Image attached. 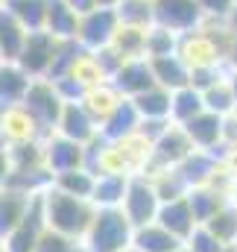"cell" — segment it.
<instances>
[{"label":"cell","instance_id":"obj_55","mask_svg":"<svg viewBox=\"0 0 237 252\" xmlns=\"http://www.w3.org/2000/svg\"><path fill=\"white\" fill-rule=\"evenodd\" d=\"M223 252H237V247H226V250H223Z\"/></svg>","mask_w":237,"mask_h":252},{"label":"cell","instance_id":"obj_38","mask_svg":"<svg viewBox=\"0 0 237 252\" xmlns=\"http://www.w3.org/2000/svg\"><path fill=\"white\" fill-rule=\"evenodd\" d=\"M178 32L167 30V27H149V35H147V59H155V56H173L178 53Z\"/></svg>","mask_w":237,"mask_h":252},{"label":"cell","instance_id":"obj_5","mask_svg":"<svg viewBox=\"0 0 237 252\" xmlns=\"http://www.w3.org/2000/svg\"><path fill=\"white\" fill-rule=\"evenodd\" d=\"M126 211V217L132 220V226H147V223H155L158 220V211H161V196L152 185L149 176H132L129 179V190H126V199L120 205Z\"/></svg>","mask_w":237,"mask_h":252},{"label":"cell","instance_id":"obj_17","mask_svg":"<svg viewBox=\"0 0 237 252\" xmlns=\"http://www.w3.org/2000/svg\"><path fill=\"white\" fill-rule=\"evenodd\" d=\"M27 38H30V30L3 3L0 6V62H18Z\"/></svg>","mask_w":237,"mask_h":252},{"label":"cell","instance_id":"obj_1","mask_svg":"<svg viewBox=\"0 0 237 252\" xmlns=\"http://www.w3.org/2000/svg\"><path fill=\"white\" fill-rule=\"evenodd\" d=\"M44 214H47V229L82 241L97 217V205L85 196H73L50 185L44 190Z\"/></svg>","mask_w":237,"mask_h":252},{"label":"cell","instance_id":"obj_21","mask_svg":"<svg viewBox=\"0 0 237 252\" xmlns=\"http://www.w3.org/2000/svg\"><path fill=\"white\" fill-rule=\"evenodd\" d=\"M152 64V73H155V82L170 88V91H178V88H187L190 85V64L184 62L178 53L173 56H155L149 59Z\"/></svg>","mask_w":237,"mask_h":252},{"label":"cell","instance_id":"obj_7","mask_svg":"<svg viewBox=\"0 0 237 252\" xmlns=\"http://www.w3.org/2000/svg\"><path fill=\"white\" fill-rule=\"evenodd\" d=\"M56 50H59V38L47 30H38V32H30L21 56H18V64L32 76V79H47L50 76V67H53V59H56Z\"/></svg>","mask_w":237,"mask_h":252},{"label":"cell","instance_id":"obj_33","mask_svg":"<svg viewBox=\"0 0 237 252\" xmlns=\"http://www.w3.org/2000/svg\"><path fill=\"white\" fill-rule=\"evenodd\" d=\"M226 73H229V70H226ZM202 97H205V109H208V112H214V115L229 118V115L237 109V97H235V91H232L229 76H223V79H217L211 88H205V91H202Z\"/></svg>","mask_w":237,"mask_h":252},{"label":"cell","instance_id":"obj_45","mask_svg":"<svg viewBox=\"0 0 237 252\" xmlns=\"http://www.w3.org/2000/svg\"><path fill=\"white\" fill-rule=\"evenodd\" d=\"M67 6L82 18V15H88V12H94V9H100L97 6V0H67Z\"/></svg>","mask_w":237,"mask_h":252},{"label":"cell","instance_id":"obj_14","mask_svg":"<svg viewBox=\"0 0 237 252\" xmlns=\"http://www.w3.org/2000/svg\"><path fill=\"white\" fill-rule=\"evenodd\" d=\"M112 85L118 88L123 97L135 100L138 94L149 91V88H152V85H158V82H155V73H152L149 59H129V62H123V67L115 73Z\"/></svg>","mask_w":237,"mask_h":252},{"label":"cell","instance_id":"obj_13","mask_svg":"<svg viewBox=\"0 0 237 252\" xmlns=\"http://www.w3.org/2000/svg\"><path fill=\"white\" fill-rule=\"evenodd\" d=\"M178 56L193 67H229L226 59L220 56V50L214 47V41L202 32V30H193V32H184L178 38Z\"/></svg>","mask_w":237,"mask_h":252},{"label":"cell","instance_id":"obj_18","mask_svg":"<svg viewBox=\"0 0 237 252\" xmlns=\"http://www.w3.org/2000/svg\"><path fill=\"white\" fill-rule=\"evenodd\" d=\"M158 223L164 226V229H170L176 238L181 241H187L193 232H196V214H193V208H190V202H187V196L184 199H173V202H161V211H158Z\"/></svg>","mask_w":237,"mask_h":252},{"label":"cell","instance_id":"obj_11","mask_svg":"<svg viewBox=\"0 0 237 252\" xmlns=\"http://www.w3.org/2000/svg\"><path fill=\"white\" fill-rule=\"evenodd\" d=\"M44 153H47V167H50L53 176L76 170V167H85V161H88V147L79 144V141L64 138L59 132L44 138Z\"/></svg>","mask_w":237,"mask_h":252},{"label":"cell","instance_id":"obj_36","mask_svg":"<svg viewBox=\"0 0 237 252\" xmlns=\"http://www.w3.org/2000/svg\"><path fill=\"white\" fill-rule=\"evenodd\" d=\"M205 229L223 244V247H237V205H226V208H220L208 223H205Z\"/></svg>","mask_w":237,"mask_h":252},{"label":"cell","instance_id":"obj_8","mask_svg":"<svg viewBox=\"0 0 237 252\" xmlns=\"http://www.w3.org/2000/svg\"><path fill=\"white\" fill-rule=\"evenodd\" d=\"M152 6H155V24L173 30L178 35L199 30L205 21L199 0H152Z\"/></svg>","mask_w":237,"mask_h":252},{"label":"cell","instance_id":"obj_31","mask_svg":"<svg viewBox=\"0 0 237 252\" xmlns=\"http://www.w3.org/2000/svg\"><path fill=\"white\" fill-rule=\"evenodd\" d=\"M115 12H118L123 27H141V30L155 27V6H152V0H120Z\"/></svg>","mask_w":237,"mask_h":252},{"label":"cell","instance_id":"obj_4","mask_svg":"<svg viewBox=\"0 0 237 252\" xmlns=\"http://www.w3.org/2000/svg\"><path fill=\"white\" fill-rule=\"evenodd\" d=\"M193 153H196V147H193L190 135L184 132V126L173 124L155 144H152V161H149V167L144 170V176H152V173H158V170L178 167V164H184Z\"/></svg>","mask_w":237,"mask_h":252},{"label":"cell","instance_id":"obj_9","mask_svg":"<svg viewBox=\"0 0 237 252\" xmlns=\"http://www.w3.org/2000/svg\"><path fill=\"white\" fill-rule=\"evenodd\" d=\"M47 232V214H44V193H35L32 196V205H30V214L24 217V223L3 241L9 252H35L41 235Z\"/></svg>","mask_w":237,"mask_h":252},{"label":"cell","instance_id":"obj_52","mask_svg":"<svg viewBox=\"0 0 237 252\" xmlns=\"http://www.w3.org/2000/svg\"><path fill=\"white\" fill-rule=\"evenodd\" d=\"M3 115H6V103H0V121H3Z\"/></svg>","mask_w":237,"mask_h":252},{"label":"cell","instance_id":"obj_19","mask_svg":"<svg viewBox=\"0 0 237 252\" xmlns=\"http://www.w3.org/2000/svg\"><path fill=\"white\" fill-rule=\"evenodd\" d=\"M30 85H32V76L18 62H0V103L21 106L27 100Z\"/></svg>","mask_w":237,"mask_h":252},{"label":"cell","instance_id":"obj_56","mask_svg":"<svg viewBox=\"0 0 237 252\" xmlns=\"http://www.w3.org/2000/svg\"><path fill=\"white\" fill-rule=\"evenodd\" d=\"M0 252H9V250H6V244H3V241H0Z\"/></svg>","mask_w":237,"mask_h":252},{"label":"cell","instance_id":"obj_59","mask_svg":"<svg viewBox=\"0 0 237 252\" xmlns=\"http://www.w3.org/2000/svg\"><path fill=\"white\" fill-rule=\"evenodd\" d=\"M235 3H237V0H235Z\"/></svg>","mask_w":237,"mask_h":252},{"label":"cell","instance_id":"obj_20","mask_svg":"<svg viewBox=\"0 0 237 252\" xmlns=\"http://www.w3.org/2000/svg\"><path fill=\"white\" fill-rule=\"evenodd\" d=\"M123 100H126V97L120 94L112 82H103V85H94V88H88V91H85L82 106L91 112V118H94L97 124L103 126L112 115H115V112H118V106L123 103Z\"/></svg>","mask_w":237,"mask_h":252},{"label":"cell","instance_id":"obj_35","mask_svg":"<svg viewBox=\"0 0 237 252\" xmlns=\"http://www.w3.org/2000/svg\"><path fill=\"white\" fill-rule=\"evenodd\" d=\"M53 185L64 193H73V196H85L91 199L94 193V185H97V173H91L88 167H76V170H67V173H59L53 176Z\"/></svg>","mask_w":237,"mask_h":252},{"label":"cell","instance_id":"obj_54","mask_svg":"<svg viewBox=\"0 0 237 252\" xmlns=\"http://www.w3.org/2000/svg\"><path fill=\"white\" fill-rule=\"evenodd\" d=\"M123 252H141V250H138V247L132 244V247H126V250H123Z\"/></svg>","mask_w":237,"mask_h":252},{"label":"cell","instance_id":"obj_10","mask_svg":"<svg viewBox=\"0 0 237 252\" xmlns=\"http://www.w3.org/2000/svg\"><path fill=\"white\" fill-rule=\"evenodd\" d=\"M181 126L190 135V141H193L196 150H205V153L223 158V153H226V141H223L226 118L223 115H214V112L205 109L202 115H196L193 121H187V124H181Z\"/></svg>","mask_w":237,"mask_h":252},{"label":"cell","instance_id":"obj_29","mask_svg":"<svg viewBox=\"0 0 237 252\" xmlns=\"http://www.w3.org/2000/svg\"><path fill=\"white\" fill-rule=\"evenodd\" d=\"M76 30H79V15L67 6V0H50L47 32H53L56 38H76Z\"/></svg>","mask_w":237,"mask_h":252},{"label":"cell","instance_id":"obj_27","mask_svg":"<svg viewBox=\"0 0 237 252\" xmlns=\"http://www.w3.org/2000/svg\"><path fill=\"white\" fill-rule=\"evenodd\" d=\"M9 12L30 30H47V12H50V0H6Z\"/></svg>","mask_w":237,"mask_h":252},{"label":"cell","instance_id":"obj_25","mask_svg":"<svg viewBox=\"0 0 237 252\" xmlns=\"http://www.w3.org/2000/svg\"><path fill=\"white\" fill-rule=\"evenodd\" d=\"M132 103H135V109L141 112L144 121H152V118H170V112H173V91L164 88V85H152L149 91L138 94ZM170 121H173V118H170Z\"/></svg>","mask_w":237,"mask_h":252},{"label":"cell","instance_id":"obj_47","mask_svg":"<svg viewBox=\"0 0 237 252\" xmlns=\"http://www.w3.org/2000/svg\"><path fill=\"white\" fill-rule=\"evenodd\" d=\"M229 82H232V91H235V97H237V67H229Z\"/></svg>","mask_w":237,"mask_h":252},{"label":"cell","instance_id":"obj_50","mask_svg":"<svg viewBox=\"0 0 237 252\" xmlns=\"http://www.w3.org/2000/svg\"><path fill=\"white\" fill-rule=\"evenodd\" d=\"M232 205H237V182H235V188H232Z\"/></svg>","mask_w":237,"mask_h":252},{"label":"cell","instance_id":"obj_26","mask_svg":"<svg viewBox=\"0 0 237 252\" xmlns=\"http://www.w3.org/2000/svg\"><path fill=\"white\" fill-rule=\"evenodd\" d=\"M187 202H190V208H193V214H196V223H199V226H205V223L220 211V208H226V205H229V196H223L220 190L208 188V185H199V188H190Z\"/></svg>","mask_w":237,"mask_h":252},{"label":"cell","instance_id":"obj_43","mask_svg":"<svg viewBox=\"0 0 237 252\" xmlns=\"http://www.w3.org/2000/svg\"><path fill=\"white\" fill-rule=\"evenodd\" d=\"M205 18H232L237 12V3L235 0H199Z\"/></svg>","mask_w":237,"mask_h":252},{"label":"cell","instance_id":"obj_53","mask_svg":"<svg viewBox=\"0 0 237 252\" xmlns=\"http://www.w3.org/2000/svg\"><path fill=\"white\" fill-rule=\"evenodd\" d=\"M0 150H6V138H3V132H0Z\"/></svg>","mask_w":237,"mask_h":252},{"label":"cell","instance_id":"obj_49","mask_svg":"<svg viewBox=\"0 0 237 252\" xmlns=\"http://www.w3.org/2000/svg\"><path fill=\"white\" fill-rule=\"evenodd\" d=\"M232 21H235V27H237V12L232 15ZM229 67H237V41H235V53H232V64Z\"/></svg>","mask_w":237,"mask_h":252},{"label":"cell","instance_id":"obj_39","mask_svg":"<svg viewBox=\"0 0 237 252\" xmlns=\"http://www.w3.org/2000/svg\"><path fill=\"white\" fill-rule=\"evenodd\" d=\"M35 252H85V244L79 238H70V235H61V232H53L47 229L38 241Z\"/></svg>","mask_w":237,"mask_h":252},{"label":"cell","instance_id":"obj_57","mask_svg":"<svg viewBox=\"0 0 237 252\" xmlns=\"http://www.w3.org/2000/svg\"><path fill=\"white\" fill-rule=\"evenodd\" d=\"M232 115H235V118H237V109H235V112H232Z\"/></svg>","mask_w":237,"mask_h":252},{"label":"cell","instance_id":"obj_16","mask_svg":"<svg viewBox=\"0 0 237 252\" xmlns=\"http://www.w3.org/2000/svg\"><path fill=\"white\" fill-rule=\"evenodd\" d=\"M32 196L35 193H27V190H18V188L0 190V241H6L24 223V217L30 214Z\"/></svg>","mask_w":237,"mask_h":252},{"label":"cell","instance_id":"obj_58","mask_svg":"<svg viewBox=\"0 0 237 252\" xmlns=\"http://www.w3.org/2000/svg\"><path fill=\"white\" fill-rule=\"evenodd\" d=\"M3 3H6V0H0V6H3Z\"/></svg>","mask_w":237,"mask_h":252},{"label":"cell","instance_id":"obj_3","mask_svg":"<svg viewBox=\"0 0 237 252\" xmlns=\"http://www.w3.org/2000/svg\"><path fill=\"white\" fill-rule=\"evenodd\" d=\"M24 106H27L30 115L38 121L44 138H50V135H56V129H59L61 112H64V106H67V100L61 97V91L56 88L53 79H32Z\"/></svg>","mask_w":237,"mask_h":252},{"label":"cell","instance_id":"obj_34","mask_svg":"<svg viewBox=\"0 0 237 252\" xmlns=\"http://www.w3.org/2000/svg\"><path fill=\"white\" fill-rule=\"evenodd\" d=\"M149 179H152V185H155V190H158L161 202L184 199V196L190 193V185H187V179L181 176V170H178V167H170V170H158V173H152Z\"/></svg>","mask_w":237,"mask_h":252},{"label":"cell","instance_id":"obj_15","mask_svg":"<svg viewBox=\"0 0 237 252\" xmlns=\"http://www.w3.org/2000/svg\"><path fill=\"white\" fill-rule=\"evenodd\" d=\"M59 135L70 138V141H79V144H91L100 138V124L91 118V112L82 106V103H67L64 112H61V121H59Z\"/></svg>","mask_w":237,"mask_h":252},{"label":"cell","instance_id":"obj_44","mask_svg":"<svg viewBox=\"0 0 237 252\" xmlns=\"http://www.w3.org/2000/svg\"><path fill=\"white\" fill-rule=\"evenodd\" d=\"M9 179H12V158L9 150H0V190L9 188Z\"/></svg>","mask_w":237,"mask_h":252},{"label":"cell","instance_id":"obj_37","mask_svg":"<svg viewBox=\"0 0 237 252\" xmlns=\"http://www.w3.org/2000/svg\"><path fill=\"white\" fill-rule=\"evenodd\" d=\"M70 76L88 91V88H94V85H103V82H109L106 79V73H103V67L97 62V56L91 53V50H82V56L76 59L73 64V70H70Z\"/></svg>","mask_w":237,"mask_h":252},{"label":"cell","instance_id":"obj_2","mask_svg":"<svg viewBox=\"0 0 237 252\" xmlns=\"http://www.w3.org/2000/svg\"><path fill=\"white\" fill-rule=\"evenodd\" d=\"M135 226L123 208H97V217L82 238L85 252H123L132 247Z\"/></svg>","mask_w":237,"mask_h":252},{"label":"cell","instance_id":"obj_48","mask_svg":"<svg viewBox=\"0 0 237 252\" xmlns=\"http://www.w3.org/2000/svg\"><path fill=\"white\" fill-rule=\"evenodd\" d=\"M118 3H120V0H97V6H100V9H118Z\"/></svg>","mask_w":237,"mask_h":252},{"label":"cell","instance_id":"obj_6","mask_svg":"<svg viewBox=\"0 0 237 252\" xmlns=\"http://www.w3.org/2000/svg\"><path fill=\"white\" fill-rule=\"evenodd\" d=\"M120 30V18L115 9H94L88 15L79 18V30H76V41L85 47V50H103L115 41Z\"/></svg>","mask_w":237,"mask_h":252},{"label":"cell","instance_id":"obj_46","mask_svg":"<svg viewBox=\"0 0 237 252\" xmlns=\"http://www.w3.org/2000/svg\"><path fill=\"white\" fill-rule=\"evenodd\" d=\"M223 164L232 170V176L237 179V147H229V150L223 153Z\"/></svg>","mask_w":237,"mask_h":252},{"label":"cell","instance_id":"obj_24","mask_svg":"<svg viewBox=\"0 0 237 252\" xmlns=\"http://www.w3.org/2000/svg\"><path fill=\"white\" fill-rule=\"evenodd\" d=\"M129 179H132V176H120V173L97 176L91 202H94L97 208H120L123 199H126V190H129Z\"/></svg>","mask_w":237,"mask_h":252},{"label":"cell","instance_id":"obj_42","mask_svg":"<svg viewBox=\"0 0 237 252\" xmlns=\"http://www.w3.org/2000/svg\"><path fill=\"white\" fill-rule=\"evenodd\" d=\"M226 70H229V67H193V70H190V85L199 88V91H205V88H211L217 79H223Z\"/></svg>","mask_w":237,"mask_h":252},{"label":"cell","instance_id":"obj_28","mask_svg":"<svg viewBox=\"0 0 237 252\" xmlns=\"http://www.w3.org/2000/svg\"><path fill=\"white\" fill-rule=\"evenodd\" d=\"M202 112H205V97H202L199 88L187 85V88L173 91V112H170L173 124L181 126V124H187V121H193L196 115H202Z\"/></svg>","mask_w":237,"mask_h":252},{"label":"cell","instance_id":"obj_30","mask_svg":"<svg viewBox=\"0 0 237 252\" xmlns=\"http://www.w3.org/2000/svg\"><path fill=\"white\" fill-rule=\"evenodd\" d=\"M147 35H149V30L123 27V24H120L118 35H115V41H112V47L118 50L126 62H129V59H147Z\"/></svg>","mask_w":237,"mask_h":252},{"label":"cell","instance_id":"obj_23","mask_svg":"<svg viewBox=\"0 0 237 252\" xmlns=\"http://www.w3.org/2000/svg\"><path fill=\"white\" fill-rule=\"evenodd\" d=\"M141 112L135 109V103L126 97L123 103L118 106V112L106 121V124L100 126V135L106 138V141H120V138H129V135H135L138 129H141Z\"/></svg>","mask_w":237,"mask_h":252},{"label":"cell","instance_id":"obj_51","mask_svg":"<svg viewBox=\"0 0 237 252\" xmlns=\"http://www.w3.org/2000/svg\"><path fill=\"white\" fill-rule=\"evenodd\" d=\"M176 252H193V250H190V247H187V244H181V247H178Z\"/></svg>","mask_w":237,"mask_h":252},{"label":"cell","instance_id":"obj_32","mask_svg":"<svg viewBox=\"0 0 237 252\" xmlns=\"http://www.w3.org/2000/svg\"><path fill=\"white\" fill-rule=\"evenodd\" d=\"M217 164H220L217 156H211V153H205V150H196L184 164H178V170H181V176L187 179L190 188H199V185H205V182L211 179V173L217 170Z\"/></svg>","mask_w":237,"mask_h":252},{"label":"cell","instance_id":"obj_12","mask_svg":"<svg viewBox=\"0 0 237 252\" xmlns=\"http://www.w3.org/2000/svg\"><path fill=\"white\" fill-rule=\"evenodd\" d=\"M0 132L6 138V147H15V144H30V141H44V132L38 121L30 115V109L21 103V106H6V115L0 121Z\"/></svg>","mask_w":237,"mask_h":252},{"label":"cell","instance_id":"obj_41","mask_svg":"<svg viewBox=\"0 0 237 252\" xmlns=\"http://www.w3.org/2000/svg\"><path fill=\"white\" fill-rule=\"evenodd\" d=\"M94 56H97V62H100V67H103V73H106V79L112 82L115 79V73H118L120 67H123V56H120L118 50L109 44V47H103V50H94Z\"/></svg>","mask_w":237,"mask_h":252},{"label":"cell","instance_id":"obj_40","mask_svg":"<svg viewBox=\"0 0 237 252\" xmlns=\"http://www.w3.org/2000/svg\"><path fill=\"white\" fill-rule=\"evenodd\" d=\"M184 244H187L193 252H223V250H226V247H223V244H220L208 229H205V226H196V232H193Z\"/></svg>","mask_w":237,"mask_h":252},{"label":"cell","instance_id":"obj_22","mask_svg":"<svg viewBox=\"0 0 237 252\" xmlns=\"http://www.w3.org/2000/svg\"><path fill=\"white\" fill-rule=\"evenodd\" d=\"M132 244H135L141 252H176L184 241H181V238H176L170 229H164V226L155 220V223L138 226V229H135Z\"/></svg>","mask_w":237,"mask_h":252}]
</instances>
